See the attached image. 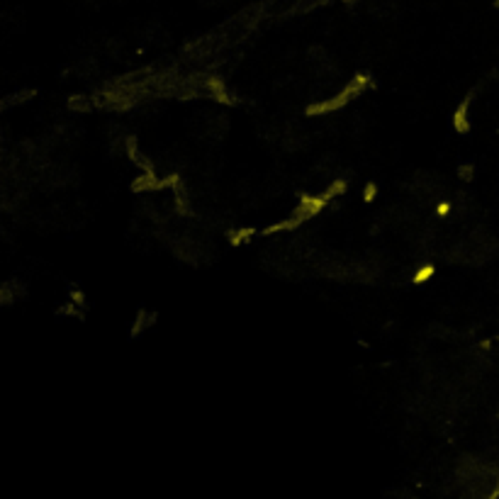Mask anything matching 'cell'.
Returning <instances> with one entry per match:
<instances>
[{
    "mask_svg": "<svg viewBox=\"0 0 499 499\" xmlns=\"http://www.w3.org/2000/svg\"><path fill=\"white\" fill-rule=\"evenodd\" d=\"M375 195H378V185H375V183H368V187H365V192H363L365 202H373Z\"/></svg>",
    "mask_w": 499,
    "mask_h": 499,
    "instance_id": "cell-5",
    "label": "cell"
},
{
    "mask_svg": "<svg viewBox=\"0 0 499 499\" xmlns=\"http://www.w3.org/2000/svg\"><path fill=\"white\" fill-rule=\"evenodd\" d=\"M341 192H346V181H334L332 185H329L327 190L322 192V197H324V200H327V202H332L334 197H339V195H341Z\"/></svg>",
    "mask_w": 499,
    "mask_h": 499,
    "instance_id": "cell-3",
    "label": "cell"
},
{
    "mask_svg": "<svg viewBox=\"0 0 499 499\" xmlns=\"http://www.w3.org/2000/svg\"><path fill=\"white\" fill-rule=\"evenodd\" d=\"M495 5H497V8H499V0H497V3H495Z\"/></svg>",
    "mask_w": 499,
    "mask_h": 499,
    "instance_id": "cell-8",
    "label": "cell"
},
{
    "mask_svg": "<svg viewBox=\"0 0 499 499\" xmlns=\"http://www.w3.org/2000/svg\"><path fill=\"white\" fill-rule=\"evenodd\" d=\"M473 173H475V166H473V164L461 166V178H466V181H470V178H473Z\"/></svg>",
    "mask_w": 499,
    "mask_h": 499,
    "instance_id": "cell-6",
    "label": "cell"
},
{
    "mask_svg": "<svg viewBox=\"0 0 499 499\" xmlns=\"http://www.w3.org/2000/svg\"><path fill=\"white\" fill-rule=\"evenodd\" d=\"M473 98H475V93H468L466 95V100L461 102V105L456 107V112H453V130L458 132V135H468L470 132V102H473Z\"/></svg>",
    "mask_w": 499,
    "mask_h": 499,
    "instance_id": "cell-2",
    "label": "cell"
},
{
    "mask_svg": "<svg viewBox=\"0 0 499 499\" xmlns=\"http://www.w3.org/2000/svg\"><path fill=\"white\" fill-rule=\"evenodd\" d=\"M431 275H433V266H422V268H419L417 273H414L412 280H414L417 285H422V283H427V280L431 278Z\"/></svg>",
    "mask_w": 499,
    "mask_h": 499,
    "instance_id": "cell-4",
    "label": "cell"
},
{
    "mask_svg": "<svg viewBox=\"0 0 499 499\" xmlns=\"http://www.w3.org/2000/svg\"><path fill=\"white\" fill-rule=\"evenodd\" d=\"M368 83H370L368 73H358V76H355L353 81L348 83V86L341 88V91L336 93V95L329 98V100H319V102H314V105H309V107H307V115H309V117H317V115H329V112L341 110V107L348 105V102L353 100V98H358L360 93H365Z\"/></svg>",
    "mask_w": 499,
    "mask_h": 499,
    "instance_id": "cell-1",
    "label": "cell"
},
{
    "mask_svg": "<svg viewBox=\"0 0 499 499\" xmlns=\"http://www.w3.org/2000/svg\"><path fill=\"white\" fill-rule=\"evenodd\" d=\"M436 212H438V215H441V217H443V215H448V212H451V205H448V202H441Z\"/></svg>",
    "mask_w": 499,
    "mask_h": 499,
    "instance_id": "cell-7",
    "label": "cell"
}]
</instances>
